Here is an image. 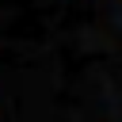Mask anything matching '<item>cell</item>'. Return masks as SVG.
Instances as JSON below:
<instances>
[]
</instances>
